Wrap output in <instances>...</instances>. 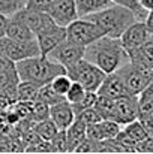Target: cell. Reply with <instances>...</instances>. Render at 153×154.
I'll use <instances>...</instances> for the list:
<instances>
[{
  "instance_id": "cell-20",
  "label": "cell",
  "mask_w": 153,
  "mask_h": 154,
  "mask_svg": "<svg viewBox=\"0 0 153 154\" xmlns=\"http://www.w3.org/2000/svg\"><path fill=\"white\" fill-rule=\"evenodd\" d=\"M129 61L146 67L149 70H153V39L147 41L141 48H138L135 52L129 55Z\"/></svg>"
},
{
  "instance_id": "cell-16",
  "label": "cell",
  "mask_w": 153,
  "mask_h": 154,
  "mask_svg": "<svg viewBox=\"0 0 153 154\" xmlns=\"http://www.w3.org/2000/svg\"><path fill=\"white\" fill-rule=\"evenodd\" d=\"M36 41L39 45V50L42 55H47L51 50H54L59 44H62L63 41H66V27L59 26L57 29L50 30L47 33H41L36 35Z\"/></svg>"
},
{
  "instance_id": "cell-15",
  "label": "cell",
  "mask_w": 153,
  "mask_h": 154,
  "mask_svg": "<svg viewBox=\"0 0 153 154\" xmlns=\"http://www.w3.org/2000/svg\"><path fill=\"white\" fill-rule=\"evenodd\" d=\"M122 124L113 121V120H101L96 124L87 126V138L95 141H104V139H113L117 136V133L122 130Z\"/></svg>"
},
{
  "instance_id": "cell-19",
  "label": "cell",
  "mask_w": 153,
  "mask_h": 154,
  "mask_svg": "<svg viewBox=\"0 0 153 154\" xmlns=\"http://www.w3.org/2000/svg\"><path fill=\"white\" fill-rule=\"evenodd\" d=\"M6 36L9 39H14V41H18V42H29V41L36 39V35L26 24H23L21 21H18L15 18H9Z\"/></svg>"
},
{
  "instance_id": "cell-43",
  "label": "cell",
  "mask_w": 153,
  "mask_h": 154,
  "mask_svg": "<svg viewBox=\"0 0 153 154\" xmlns=\"http://www.w3.org/2000/svg\"><path fill=\"white\" fill-rule=\"evenodd\" d=\"M152 39H153V35H152Z\"/></svg>"
},
{
  "instance_id": "cell-37",
  "label": "cell",
  "mask_w": 153,
  "mask_h": 154,
  "mask_svg": "<svg viewBox=\"0 0 153 154\" xmlns=\"http://www.w3.org/2000/svg\"><path fill=\"white\" fill-rule=\"evenodd\" d=\"M138 120L143 123L144 129L147 130L149 135H153V112H149V114H140L138 115Z\"/></svg>"
},
{
  "instance_id": "cell-12",
  "label": "cell",
  "mask_w": 153,
  "mask_h": 154,
  "mask_svg": "<svg viewBox=\"0 0 153 154\" xmlns=\"http://www.w3.org/2000/svg\"><path fill=\"white\" fill-rule=\"evenodd\" d=\"M48 14L51 15V18L62 27L69 26L74 20L78 18L75 0H51Z\"/></svg>"
},
{
  "instance_id": "cell-1",
  "label": "cell",
  "mask_w": 153,
  "mask_h": 154,
  "mask_svg": "<svg viewBox=\"0 0 153 154\" xmlns=\"http://www.w3.org/2000/svg\"><path fill=\"white\" fill-rule=\"evenodd\" d=\"M84 58L96 64L105 73H113L122 64L129 61V55L125 51L122 41L110 36H102L87 45L84 50Z\"/></svg>"
},
{
  "instance_id": "cell-9",
  "label": "cell",
  "mask_w": 153,
  "mask_h": 154,
  "mask_svg": "<svg viewBox=\"0 0 153 154\" xmlns=\"http://www.w3.org/2000/svg\"><path fill=\"white\" fill-rule=\"evenodd\" d=\"M140 115V103H138V96H123L119 97L113 102V108L110 112L108 120H113L122 126L137 120Z\"/></svg>"
},
{
  "instance_id": "cell-5",
  "label": "cell",
  "mask_w": 153,
  "mask_h": 154,
  "mask_svg": "<svg viewBox=\"0 0 153 154\" xmlns=\"http://www.w3.org/2000/svg\"><path fill=\"white\" fill-rule=\"evenodd\" d=\"M116 73L122 78L129 94H134V96H140L146 90V87L149 85L153 76V70L141 67L132 61H126L125 64H122L116 70Z\"/></svg>"
},
{
  "instance_id": "cell-18",
  "label": "cell",
  "mask_w": 153,
  "mask_h": 154,
  "mask_svg": "<svg viewBox=\"0 0 153 154\" xmlns=\"http://www.w3.org/2000/svg\"><path fill=\"white\" fill-rule=\"evenodd\" d=\"M68 138V151H77L80 144L87 138V124L81 118H75V121L66 129Z\"/></svg>"
},
{
  "instance_id": "cell-11",
  "label": "cell",
  "mask_w": 153,
  "mask_h": 154,
  "mask_svg": "<svg viewBox=\"0 0 153 154\" xmlns=\"http://www.w3.org/2000/svg\"><path fill=\"white\" fill-rule=\"evenodd\" d=\"M84 50H86V47L75 45L66 39L62 44H59L54 50H51L47 54V57L51 58L53 61L62 64L66 69V67L75 64L77 61H80L81 58H84Z\"/></svg>"
},
{
  "instance_id": "cell-28",
  "label": "cell",
  "mask_w": 153,
  "mask_h": 154,
  "mask_svg": "<svg viewBox=\"0 0 153 154\" xmlns=\"http://www.w3.org/2000/svg\"><path fill=\"white\" fill-rule=\"evenodd\" d=\"M47 118H50V105L41 102V100H35L32 103L30 120L38 123V121H42V120H47Z\"/></svg>"
},
{
  "instance_id": "cell-22",
  "label": "cell",
  "mask_w": 153,
  "mask_h": 154,
  "mask_svg": "<svg viewBox=\"0 0 153 154\" xmlns=\"http://www.w3.org/2000/svg\"><path fill=\"white\" fill-rule=\"evenodd\" d=\"M38 84L32 81H20L17 84V100L20 102H35L39 93Z\"/></svg>"
},
{
  "instance_id": "cell-6",
  "label": "cell",
  "mask_w": 153,
  "mask_h": 154,
  "mask_svg": "<svg viewBox=\"0 0 153 154\" xmlns=\"http://www.w3.org/2000/svg\"><path fill=\"white\" fill-rule=\"evenodd\" d=\"M102 36L104 33L101 29L86 17H78L66 26V39L80 47H87Z\"/></svg>"
},
{
  "instance_id": "cell-27",
  "label": "cell",
  "mask_w": 153,
  "mask_h": 154,
  "mask_svg": "<svg viewBox=\"0 0 153 154\" xmlns=\"http://www.w3.org/2000/svg\"><path fill=\"white\" fill-rule=\"evenodd\" d=\"M86 91H87V90H86L80 82L72 81V84H71V87H69L68 93L65 94V99L71 103V105H77V103H80L81 100H83V97H84Z\"/></svg>"
},
{
  "instance_id": "cell-14",
  "label": "cell",
  "mask_w": 153,
  "mask_h": 154,
  "mask_svg": "<svg viewBox=\"0 0 153 154\" xmlns=\"http://www.w3.org/2000/svg\"><path fill=\"white\" fill-rule=\"evenodd\" d=\"M50 118L57 126L59 130H66L75 121L77 114H75L72 105L68 100H62V102L50 106Z\"/></svg>"
},
{
  "instance_id": "cell-8",
  "label": "cell",
  "mask_w": 153,
  "mask_h": 154,
  "mask_svg": "<svg viewBox=\"0 0 153 154\" xmlns=\"http://www.w3.org/2000/svg\"><path fill=\"white\" fill-rule=\"evenodd\" d=\"M41 50L38 45V41H29V42H18L14 39H9L8 36H3L0 39V55L8 57L12 61H20L29 57L39 55Z\"/></svg>"
},
{
  "instance_id": "cell-32",
  "label": "cell",
  "mask_w": 153,
  "mask_h": 154,
  "mask_svg": "<svg viewBox=\"0 0 153 154\" xmlns=\"http://www.w3.org/2000/svg\"><path fill=\"white\" fill-rule=\"evenodd\" d=\"M51 87L59 93V94H62V96H65L66 93H68V90H69V87H71V84H72V79L66 75V73H63V75H59V76H56L53 81L50 82Z\"/></svg>"
},
{
  "instance_id": "cell-13",
  "label": "cell",
  "mask_w": 153,
  "mask_h": 154,
  "mask_svg": "<svg viewBox=\"0 0 153 154\" xmlns=\"http://www.w3.org/2000/svg\"><path fill=\"white\" fill-rule=\"evenodd\" d=\"M98 94L101 97H107V99H111V100H116L119 97H123V96H128L129 91L126 90L122 78L113 72V73H107L105 79L102 81V84L98 88ZM134 96V94H132Z\"/></svg>"
},
{
  "instance_id": "cell-42",
  "label": "cell",
  "mask_w": 153,
  "mask_h": 154,
  "mask_svg": "<svg viewBox=\"0 0 153 154\" xmlns=\"http://www.w3.org/2000/svg\"><path fill=\"white\" fill-rule=\"evenodd\" d=\"M3 112H5V111H2V108H0V120L3 118Z\"/></svg>"
},
{
  "instance_id": "cell-30",
  "label": "cell",
  "mask_w": 153,
  "mask_h": 154,
  "mask_svg": "<svg viewBox=\"0 0 153 154\" xmlns=\"http://www.w3.org/2000/svg\"><path fill=\"white\" fill-rule=\"evenodd\" d=\"M113 3H116V5H122V6H126V8H129L131 11H134V14L137 15V18H138V21H144L146 20V17H147V11L140 5V2L138 0H111Z\"/></svg>"
},
{
  "instance_id": "cell-2",
  "label": "cell",
  "mask_w": 153,
  "mask_h": 154,
  "mask_svg": "<svg viewBox=\"0 0 153 154\" xmlns=\"http://www.w3.org/2000/svg\"><path fill=\"white\" fill-rule=\"evenodd\" d=\"M86 18L93 21L101 29L104 36L117 38V39H120V36L125 33V30L131 24L138 21V18L134 14V11H131L126 6L116 5V3H113L111 6L102 9L99 12L87 15Z\"/></svg>"
},
{
  "instance_id": "cell-40",
  "label": "cell",
  "mask_w": 153,
  "mask_h": 154,
  "mask_svg": "<svg viewBox=\"0 0 153 154\" xmlns=\"http://www.w3.org/2000/svg\"><path fill=\"white\" fill-rule=\"evenodd\" d=\"M144 23H146L147 29L150 30V33L153 35V11H152V12H149V14H147V17H146Z\"/></svg>"
},
{
  "instance_id": "cell-36",
  "label": "cell",
  "mask_w": 153,
  "mask_h": 154,
  "mask_svg": "<svg viewBox=\"0 0 153 154\" xmlns=\"http://www.w3.org/2000/svg\"><path fill=\"white\" fill-rule=\"evenodd\" d=\"M90 151H96L98 153V141L90 139V138H86L80 144V147L77 148L75 153H90Z\"/></svg>"
},
{
  "instance_id": "cell-10",
  "label": "cell",
  "mask_w": 153,
  "mask_h": 154,
  "mask_svg": "<svg viewBox=\"0 0 153 154\" xmlns=\"http://www.w3.org/2000/svg\"><path fill=\"white\" fill-rule=\"evenodd\" d=\"M150 39H152V33L147 29L144 21H135L120 36L122 45H123L125 51L128 52V55H131L132 52H135L138 48H141Z\"/></svg>"
},
{
  "instance_id": "cell-33",
  "label": "cell",
  "mask_w": 153,
  "mask_h": 154,
  "mask_svg": "<svg viewBox=\"0 0 153 154\" xmlns=\"http://www.w3.org/2000/svg\"><path fill=\"white\" fill-rule=\"evenodd\" d=\"M51 147L53 151H60L65 153L68 151V138H66V130H59L53 138H51Z\"/></svg>"
},
{
  "instance_id": "cell-26",
  "label": "cell",
  "mask_w": 153,
  "mask_h": 154,
  "mask_svg": "<svg viewBox=\"0 0 153 154\" xmlns=\"http://www.w3.org/2000/svg\"><path fill=\"white\" fill-rule=\"evenodd\" d=\"M114 141L117 142V145L120 147V150H122V153H135L137 151V142L122 129L119 133H117V136L114 138Z\"/></svg>"
},
{
  "instance_id": "cell-39",
  "label": "cell",
  "mask_w": 153,
  "mask_h": 154,
  "mask_svg": "<svg viewBox=\"0 0 153 154\" xmlns=\"http://www.w3.org/2000/svg\"><path fill=\"white\" fill-rule=\"evenodd\" d=\"M8 23H9V17H6V15H2V14H0V39H2L3 36H6Z\"/></svg>"
},
{
  "instance_id": "cell-23",
  "label": "cell",
  "mask_w": 153,
  "mask_h": 154,
  "mask_svg": "<svg viewBox=\"0 0 153 154\" xmlns=\"http://www.w3.org/2000/svg\"><path fill=\"white\" fill-rule=\"evenodd\" d=\"M36 100H41V102H44V103H47V105H50V106H53V105L62 102V100H66V99H65V96L59 94V93L51 87L50 82H48V84L39 87V93H38Z\"/></svg>"
},
{
  "instance_id": "cell-25",
  "label": "cell",
  "mask_w": 153,
  "mask_h": 154,
  "mask_svg": "<svg viewBox=\"0 0 153 154\" xmlns=\"http://www.w3.org/2000/svg\"><path fill=\"white\" fill-rule=\"evenodd\" d=\"M33 129H35V130L38 132V135H39L42 139H45V141H51V138L59 132L57 126L53 123L51 118H47V120H42V121L35 123Z\"/></svg>"
},
{
  "instance_id": "cell-17",
  "label": "cell",
  "mask_w": 153,
  "mask_h": 154,
  "mask_svg": "<svg viewBox=\"0 0 153 154\" xmlns=\"http://www.w3.org/2000/svg\"><path fill=\"white\" fill-rule=\"evenodd\" d=\"M18 82H20V76L17 72L15 61L0 55V90L15 88Z\"/></svg>"
},
{
  "instance_id": "cell-29",
  "label": "cell",
  "mask_w": 153,
  "mask_h": 154,
  "mask_svg": "<svg viewBox=\"0 0 153 154\" xmlns=\"http://www.w3.org/2000/svg\"><path fill=\"white\" fill-rule=\"evenodd\" d=\"M26 6V0H0V14L12 17Z\"/></svg>"
},
{
  "instance_id": "cell-31",
  "label": "cell",
  "mask_w": 153,
  "mask_h": 154,
  "mask_svg": "<svg viewBox=\"0 0 153 154\" xmlns=\"http://www.w3.org/2000/svg\"><path fill=\"white\" fill-rule=\"evenodd\" d=\"M98 91H86V94H84V97H83V100L80 103H77V105H72V108H74V111H75V114L78 115L80 112H83L84 109H89V108H93L96 102H98Z\"/></svg>"
},
{
  "instance_id": "cell-4",
  "label": "cell",
  "mask_w": 153,
  "mask_h": 154,
  "mask_svg": "<svg viewBox=\"0 0 153 154\" xmlns=\"http://www.w3.org/2000/svg\"><path fill=\"white\" fill-rule=\"evenodd\" d=\"M66 75L72 81L80 82L87 91H98L99 85L107 76V73L102 69L86 58H81L75 64L66 67Z\"/></svg>"
},
{
  "instance_id": "cell-3",
  "label": "cell",
  "mask_w": 153,
  "mask_h": 154,
  "mask_svg": "<svg viewBox=\"0 0 153 154\" xmlns=\"http://www.w3.org/2000/svg\"><path fill=\"white\" fill-rule=\"evenodd\" d=\"M20 81H32L38 85H45L51 82L56 76L66 73V69L53 61L47 55H35L15 63Z\"/></svg>"
},
{
  "instance_id": "cell-35",
  "label": "cell",
  "mask_w": 153,
  "mask_h": 154,
  "mask_svg": "<svg viewBox=\"0 0 153 154\" xmlns=\"http://www.w3.org/2000/svg\"><path fill=\"white\" fill-rule=\"evenodd\" d=\"M51 6V0H26V6L33 11H41V12H48Z\"/></svg>"
},
{
  "instance_id": "cell-7",
  "label": "cell",
  "mask_w": 153,
  "mask_h": 154,
  "mask_svg": "<svg viewBox=\"0 0 153 154\" xmlns=\"http://www.w3.org/2000/svg\"><path fill=\"white\" fill-rule=\"evenodd\" d=\"M9 18H15L18 21H21L23 24H26L35 35H41V33H47L50 30H54L59 27V24L51 18L48 12H41V11H33L29 8H23L21 11H18L17 14H14Z\"/></svg>"
},
{
  "instance_id": "cell-24",
  "label": "cell",
  "mask_w": 153,
  "mask_h": 154,
  "mask_svg": "<svg viewBox=\"0 0 153 154\" xmlns=\"http://www.w3.org/2000/svg\"><path fill=\"white\" fill-rule=\"evenodd\" d=\"M135 142H137V145L143 141V139H146L147 138V130L144 129V126H143V123L137 118V120H134V121H131V123H128V124H125L123 127H122Z\"/></svg>"
},
{
  "instance_id": "cell-38",
  "label": "cell",
  "mask_w": 153,
  "mask_h": 154,
  "mask_svg": "<svg viewBox=\"0 0 153 154\" xmlns=\"http://www.w3.org/2000/svg\"><path fill=\"white\" fill-rule=\"evenodd\" d=\"M137 151L152 153L153 151V135H147V138H146V139H143V141L137 145Z\"/></svg>"
},
{
  "instance_id": "cell-41",
  "label": "cell",
  "mask_w": 153,
  "mask_h": 154,
  "mask_svg": "<svg viewBox=\"0 0 153 154\" xmlns=\"http://www.w3.org/2000/svg\"><path fill=\"white\" fill-rule=\"evenodd\" d=\"M140 5L147 11V12H152L153 11V0H138Z\"/></svg>"
},
{
  "instance_id": "cell-34",
  "label": "cell",
  "mask_w": 153,
  "mask_h": 154,
  "mask_svg": "<svg viewBox=\"0 0 153 154\" xmlns=\"http://www.w3.org/2000/svg\"><path fill=\"white\" fill-rule=\"evenodd\" d=\"M78 118H81L87 126H90V124H96V123H99L102 118V115L99 114V111L93 106V108H89V109H84L83 112H80L78 115H77Z\"/></svg>"
},
{
  "instance_id": "cell-21",
  "label": "cell",
  "mask_w": 153,
  "mask_h": 154,
  "mask_svg": "<svg viewBox=\"0 0 153 154\" xmlns=\"http://www.w3.org/2000/svg\"><path fill=\"white\" fill-rule=\"evenodd\" d=\"M78 17H87L113 5L111 0H75Z\"/></svg>"
}]
</instances>
